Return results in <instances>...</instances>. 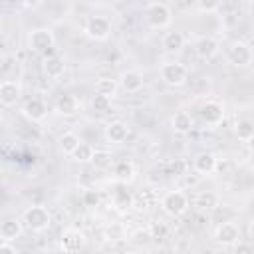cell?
Returning a JSON list of instances; mask_svg holds the SVG:
<instances>
[{"instance_id":"obj_3","label":"cell","mask_w":254,"mask_h":254,"mask_svg":"<svg viewBox=\"0 0 254 254\" xmlns=\"http://www.w3.org/2000/svg\"><path fill=\"white\" fill-rule=\"evenodd\" d=\"M54 44H56V38H54V32L50 28H36L28 36V48L36 54H44L46 58L54 56L52 54Z\"/></svg>"},{"instance_id":"obj_34","label":"cell","mask_w":254,"mask_h":254,"mask_svg":"<svg viewBox=\"0 0 254 254\" xmlns=\"http://www.w3.org/2000/svg\"><path fill=\"white\" fill-rule=\"evenodd\" d=\"M83 202H85V206H95V204L99 202L97 190H85V192H83Z\"/></svg>"},{"instance_id":"obj_12","label":"cell","mask_w":254,"mask_h":254,"mask_svg":"<svg viewBox=\"0 0 254 254\" xmlns=\"http://www.w3.org/2000/svg\"><path fill=\"white\" fill-rule=\"evenodd\" d=\"M20 95H22V87H20L18 81L6 79V81L0 83V103H2L4 107L16 105V101L20 99Z\"/></svg>"},{"instance_id":"obj_15","label":"cell","mask_w":254,"mask_h":254,"mask_svg":"<svg viewBox=\"0 0 254 254\" xmlns=\"http://www.w3.org/2000/svg\"><path fill=\"white\" fill-rule=\"evenodd\" d=\"M194 52L200 60H212L218 54V42L212 36H200L194 42Z\"/></svg>"},{"instance_id":"obj_36","label":"cell","mask_w":254,"mask_h":254,"mask_svg":"<svg viewBox=\"0 0 254 254\" xmlns=\"http://www.w3.org/2000/svg\"><path fill=\"white\" fill-rule=\"evenodd\" d=\"M246 149H248V153H250V155H254V137L246 141Z\"/></svg>"},{"instance_id":"obj_18","label":"cell","mask_w":254,"mask_h":254,"mask_svg":"<svg viewBox=\"0 0 254 254\" xmlns=\"http://www.w3.org/2000/svg\"><path fill=\"white\" fill-rule=\"evenodd\" d=\"M129 137V127L123 121H111L105 125V139L109 143H123Z\"/></svg>"},{"instance_id":"obj_9","label":"cell","mask_w":254,"mask_h":254,"mask_svg":"<svg viewBox=\"0 0 254 254\" xmlns=\"http://www.w3.org/2000/svg\"><path fill=\"white\" fill-rule=\"evenodd\" d=\"M214 240L222 246H234L240 240V228L234 222H222L214 230Z\"/></svg>"},{"instance_id":"obj_4","label":"cell","mask_w":254,"mask_h":254,"mask_svg":"<svg viewBox=\"0 0 254 254\" xmlns=\"http://www.w3.org/2000/svg\"><path fill=\"white\" fill-rule=\"evenodd\" d=\"M161 208L169 216H173V218L183 216L189 210V196H187V192H183V190H169V192H165L163 198H161Z\"/></svg>"},{"instance_id":"obj_33","label":"cell","mask_w":254,"mask_h":254,"mask_svg":"<svg viewBox=\"0 0 254 254\" xmlns=\"http://www.w3.org/2000/svg\"><path fill=\"white\" fill-rule=\"evenodd\" d=\"M151 234H153V238H165L167 234H169V228H167V224H163V222H155L153 226H151Z\"/></svg>"},{"instance_id":"obj_7","label":"cell","mask_w":254,"mask_h":254,"mask_svg":"<svg viewBox=\"0 0 254 254\" xmlns=\"http://www.w3.org/2000/svg\"><path fill=\"white\" fill-rule=\"evenodd\" d=\"M85 34L95 42H103L111 34V22L105 16H91L85 24Z\"/></svg>"},{"instance_id":"obj_20","label":"cell","mask_w":254,"mask_h":254,"mask_svg":"<svg viewBox=\"0 0 254 254\" xmlns=\"http://www.w3.org/2000/svg\"><path fill=\"white\" fill-rule=\"evenodd\" d=\"M192 125H194V123H192V115L187 113V111H177V113L173 115V119H171V127H173V131L179 133V135L190 133Z\"/></svg>"},{"instance_id":"obj_1","label":"cell","mask_w":254,"mask_h":254,"mask_svg":"<svg viewBox=\"0 0 254 254\" xmlns=\"http://www.w3.org/2000/svg\"><path fill=\"white\" fill-rule=\"evenodd\" d=\"M22 222L32 230V232H44L52 224V214L48 206L44 204H32L22 212Z\"/></svg>"},{"instance_id":"obj_16","label":"cell","mask_w":254,"mask_h":254,"mask_svg":"<svg viewBox=\"0 0 254 254\" xmlns=\"http://www.w3.org/2000/svg\"><path fill=\"white\" fill-rule=\"evenodd\" d=\"M24 232V222L22 220H16V218H8L0 224V238L2 242H14L22 236Z\"/></svg>"},{"instance_id":"obj_2","label":"cell","mask_w":254,"mask_h":254,"mask_svg":"<svg viewBox=\"0 0 254 254\" xmlns=\"http://www.w3.org/2000/svg\"><path fill=\"white\" fill-rule=\"evenodd\" d=\"M145 22L153 30H163V28L171 26L173 12L165 2H149L145 6Z\"/></svg>"},{"instance_id":"obj_28","label":"cell","mask_w":254,"mask_h":254,"mask_svg":"<svg viewBox=\"0 0 254 254\" xmlns=\"http://www.w3.org/2000/svg\"><path fill=\"white\" fill-rule=\"evenodd\" d=\"M109 107H111V97L99 95V93H95V95L91 97V109H93V111H97V113H107Z\"/></svg>"},{"instance_id":"obj_37","label":"cell","mask_w":254,"mask_h":254,"mask_svg":"<svg viewBox=\"0 0 254 254\" xmlns=\"http://www.w3.org/2000/svg\"><path fill=\"white\" fill-rule=\"evenodd\" d=\"M248 236L254 240V220H250V224H248Z\"/></svg>"},{"instance_id":"obj_25","label":"cell","mask_w":254,"mask_h":254,"mask_svg":"<svg viewBox=\"0 0 254 254\" xmlns=\"http://www.w3.org/2000/svg\"><path fill=\"white\" fill-rule=\"evenodd\" d=\"M234 135H236L240 141L246 143L248 139L254 137V123L248 121V119H238V121L234 123Z\"/></svg>"},{"instance_id":"obj_13","label":"cell","mask_w":254,"mask_h":254,"mask_svg":"<svg viewBox=\"0 0 254 254\" xmlns=\"http://www.w3.org/2000/svg\"><path fill=\"white\" fill-rule=\"evenodd\" d=\"M117 81H119V87H121L123 91H127V93H137V91L143 87V83H145L143 73L137 71V69H127V71H123Z\"/></svg>"},{"instance_id":"obj_30","label":"cell","mask_w":254,"mask_h":254,"mask_svg":"<svg viewBox=\"0 0 254 254\" xmlns=\"http://www.w3.org/2000/svg\"><path fill=\"white\" fill-rule=\"evenodd\" d=\"M220 8V2L218 0H198L196 2V10L202 12V14H212Z\"/></svg>"},{"instance_id":"obj_21","label":"cell","mask_w":254,"mask_h":254,"mask_svg":"<svg viewBox=\"0 0 254 254\" xmlns=\"http://www.w3.org/2000/svg\"><path fill=\"white\" fill-rule=\"evenodd\" d=\"M163 48H165L167 52H171V54L181 52V50L185 48V36H183V32H179V30L167 32V34L163 36Z\"/></svg>"},{"instance_id":"obj_11","label":"cell","mask_w":254,"mask_h":254,"mask_svg":"<svg viewBox=\"0 0 254 254\" xmlns=\"http://www.w3.org/2000/svg\"><path fill=\"white\" fill-rule=\"evenodd\" d=\"M198 113L206 125H220L224 119V105L218 101H206Z\"/></svg>"},{"instance_id":"obj_27","label":"cell","mask_w":254,"mask_h":254,"mask_svg":"<svg viewBox=\"0 0 254 254\" xmlns=\"http://www.w3.org/2000/svg\"><path fill=\"white\" fill-rule=\"evenodd\" d=\"M216 202H218V198H216V194L210 192V190H206V192H198L196 198H194V204H196L200 210H210V208L216 206Z\"/></svg>"},{"instance_id":"obj_19","label":"cell","mask_w":254,"mask_h":254,"mask_svg":"<svg viewBox=\"0 0 254 254\" xmlns=\"http://www.w3.org/2000/svg\"><path fill=\"white\" fill-rule=\"evenodd\" d=\"M64 71H65V64H64V60H62L60 56L54 54V56H48V58L44 60V73H46L50 79L62 77Z\"/></svg>"},{"instance_id":"obj_31","label":"cell","mask_w":254,"mask_h":254,"mask_svg":"<svg viewBox=\"0 0 254 254\" xmlns=\"http://www.w3.org/2000/svg\"><path fill=\"white\" fill-rule=\"evenodd\" d=\"M115 204H117L119 208H129V206L133 204L131 192H129V190H117V194H115Z\"/></svg>"},{"instance_id":"obj_23","label":"cell","mask_w":254,"mask_h":254,"mask_svg":"<svg viewBox=\"0 0 254 254\" xmlns=\"http://www.w3.org/2000/svg\"><path fill=\"white\" fill-rule=\"evenodd\" d=\"M58 145H60V151L64 153V155H73V151L81 145V141H79V137L75 135V133H71V131H67V133H64L60 139H58Z\"/></svg>"},{"instance_id":"obj_8","label":"cell","mask_w":254,"mask_h":254,"mask_svg":"<svg viewBox=\"0 0 254 254\" xmlns=\"http://www.w3.org/2000/svg\"><path fill=\"white\" fill-rule=\"evenodd\" d=\"M85 244V236L83 232H79L77 228H65L62 232V238H60V246L65 254H75L83 248Z\"/></svg>"},{"instance_id":"obj_32","label":"cell","mask_w":254,"mask_h":254,"mask_svg":"<svg viewBox=\"0 0 254 254\" xmlns=\"http://www.w3.org/2000/svg\"><path fill=\"white\" fill-rule=\"evenodd\" d=\"M232 248H234V254H254V244H252V242L238 240Z\"/></svg>"},{"instance_id":"obj_5","label":"cell","mask_w":254,"mask_h":254,"mask_svg":"<svg viewBox=\"0 0 254 254\" xmlns=\"http://www.w3.org/2000/svg\"><path fill=\"white\" fill-rule=\"evenodd\" d=\"M161 79L171 87H181L189 81V67L181 62H167L161 65Z\"/></svg>"},{"instance_id":"obj_35","label":"cell","mask_w":254,"mask_h":254,"mask_svg":"<svg viewBox=\"0 0 254 254\" xmlns=\"http://www.w3.org/2000/svg\"><path fill=\"white\" fill-rule=\"evenodd\" d=\"M0 254H18V250L12 246V242H2L0 244Z\"/></svg>"},{"instance_id":"obj_10","label":"cell","mask_w":254,"mask_h":254,"mask_svg":"<svg viewBox=\"0 0 254 254\" xmlns=\"http://www.w3.org/2000/svg\"><path fill=\"white\" fill-rule=\"evenodd\" d=\"M22 115H24L26 119L34 121V123L44 121L46 115H48V105H46L44 99H40V97H32V99H28V101L22 105Z\"/></svg>"},{"instance_id":"obj_6","label":"cell","mask_w":254,"mask_h":254,"mask_svg":"<svg viewBox=\"0 0 254 254\" xmlns=\"http://www.w3.org/2000/svg\"><path fill=\"white\" fill-rule=\"evenodd\" d=\"M226 58L234 67H248L252 64V58H254L252 46L246 42H234V44H230Z\"/></svg>"},{"instance_id":"obj_24","label":"cell","mask_w":254,"mask_h":254,"mask_svg":"<svg viewBox=\"0 0 254 254\" xmlns=\"http://www.w3.org/2000/svg\"><path fill=\"white\" fill-rule=\"evenodd\" d=\"M117 89H119V81H117V79L99 77V79L95 81V93H99V95H107V97L113 99V95L117 93Z\"/></svg>"},{"instance_id":"obj_22","label":"cell","mask_w":254,"mask_h":254,"mask_svg":"<svg viewBox=\"0 0 254 254\" xmlns=\"http://www.w3.org/2000/svg\"><path fill=\"white\" fill-rule=\"evenodd\" d=\"M113 177L119 181V183H131L135 179V165L131 161H119L115 163L113 167Z\"/></svg>"},{"instance_id":"obj_17","label":"cell","mask_w":254,"mask_h":254,"mask_svg":"<svg viewBox=\"0 0 254 254\" xmlns=\"http://www.w3.org/2000/svg\"><path fill=\"white\" fill-rule=\"evenodd\" d=\"M56 111L62 115V117H71L79 111V101L75 95L71 93H62L58 99H56Z\"/></svg>"},{"instance_id":"obj_29","label":"cell","mask_w":254,"mask_h":254,"mask_svg":"<svg viewBox=\"0 0 254 254\" xmlns=\"http://www.w3.org/2000/svg\"><path fill=\"white\" fill-rule=\"evenodd\" d=\"M111 153L109 151H95V155H93V165L95 167H99V169H105V167H109L111 165Z\"/></svg>"},{"instance_id":"obj_14","label":"cell","mask_w":254,"mask_h":254,"mask_svg":"<svg viewBox=\"0 0 254 254\" xmlns=\"http://www.w3.org/2000/svg\"><path fill=\"white\" fill-rule=\"evenodd\" d=\"M192 169H194L198 175L206 177V175H212V173L218 169V161H216V157H214L212 153H198V155L192 159Z\"/></svg>"},{"instance_id":"obj_26","label":"cell","mask_w":254,"mask_h":254,"mask_svg":"<svg viewBox=\"0 0 254 254\" xmlns=\"http://www.w3.org/2000/svg\"><path fill=\"white\" fill-rule=\"evenodd\" d=\"M93 155H95V149H93L91 145H87V143H81V145L73 151L71 159L77 161V163H91V161H93Z\"/></svg>"}]
</instances>
